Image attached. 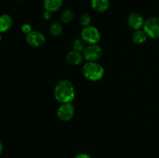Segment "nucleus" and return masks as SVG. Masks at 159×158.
Masks as SVG:
<instances>
[{"instance_id": "22", "label": "nucleus", "mask_w": 159, "mask_h": 158, "mask_svg": "<svg viewBox=\"0 0 159 158\" xmlns=\"http://www.w3.org/2000/svg\"><path fill=\"white\" fill-rule=\"evenodd\" d=\"M2 40V37H1V33H0V42H1Z\"/></svg>"}, {"instance_id": "23", "label": "nucleus", "mask_w": 159, "mask_h": 158, "mask_svg": "<svg viewBox=\"0 0 159 158\" xmlns=\"http://www.w3.org/2000/svg\"><path fill=\"white\" fill-rule=\"evenodd\" d=\"M16 1H23V0H16Z\"/></svg>"}, {"instance_id": "16", "label": "nucleus", "mask_w": 159, "mask_h": 158, "mask_svg": "<svg viewBox=\"0 0 159 158\" xmlns=\"http://www.w3.org/2000/svg\"><path fill=\"white\" fill-rule=\"evenodd\" d=\"M72 46L73 49L76 51H79V52H83L84 50L85 49L86 47V43L82 40V38L81 39H76L75 40L73 41L72 43Z\"/></svg>"}, {"instance_id": "11", "label": "nucleus", "mask_w": 159, "mask_h": 158, "mask_svg": "<svg viewBox=\"0 0 159 158\" xmlns=\"http://www.w3.org/2000/svg\"><path fill=\"white\" fill-rule=\"evenodd\" d=\"M92 8L97 12H104L110 7V0H91Z\"/></svg>"}, {"instance_id": "12", "label": "nucleus", "mask_w": 159, "mask_h": 158, "mask_svg": "<svg viewBox=\"0 0 159 158\" xmlns=\"http://www.w3.org/2000/svg\"><path fill=\"white\" fill-rule=\"evenodd\" d=\"M12 26V19L9 14L0 15V33H5L9 30Z\"/></svg>"}, {"instance_id": "2", "label": "nucleus", "mask_w": 159, "mask_h": 158, "mask_svg": "<svg viewBox=\"0 0 159 158\" xmlns=\"http://www.w3.org/2000/svg\"><path fill=\"white\" fill-rule=\"evenodd\" d=\"M84 77L92 81H97L103 77L105 71L100 64L96 61H87L82 67Z\"/></svg>"}, {"instance_id": "17", "label": "nucleus", "mask_w": 159, "mask_h": 158, "mask_svg": "<svg viewBox=\"0 0 159 158\" xmlns=\"http://www.w3.org/2000/svg\"><path fill=\"white\" fill-rule=\"evenodd\" d=\"M80 23H81V24L84 26V27L90 26V25H91V23H92L91 16H90V15L87 13L82 14V16H81V18H80Z\"/></svg>"}, {"instance_id": "1", "label": "nucleus", "mask_w": 159, "mask_h": 158, "mask_svg": "<svg viewBox=\"0 0 159 158\" xmlns=\"http://www.w3.org/2000/svg\"><path fill=\"white\" fill-rule=\"evenodd\" d=\"M54 97L61 104L72 102L75 97V90L73 84L66 79L59 81L54 88Z\"/></svg>"}, {"instance_id": "18", "label": "nucleus", "mask_w": 159, "mask_h": 158, "mask_svg": "<svg viewBox=\"0 0 159 158\" xmlns=\"http://www.w3.org/2000/svg\"><path fill=\"white\" fill-rule=\"evenodd\" d=\"M21 30L22 32L24 34L27 35L30 33L32 32V26L29 24V23H24V24L22 25L21 26Z\"/></svg>"}, {"instance_id": "5", "label": "nucleus", "mask_w": 159, "mask_h": 158, "mask_svg": "<svg viewBox=\"0 0 159 158\" xmlns=\"http://www.w3.org/2000/svg\"><path fill=\"white\" fill-rule=\"evenodd\" d=\"M82 54L84 59L87 61H96L102 57V48L98 45V43L88 45L83 50Z\"/></svg>"}, {"instance_id": "20", "label": "nucleus", "mask_w": 159, "mask_h": 158, "mask_svg": "<svg viewBox=\"0 0 159 158\" xmlns=\"http://www.w3.org/2000/svg\"><path fill=\"white\" fill-rule=\"evenodd\" d=\"M75 158H91L90 156H89L86 153H79Z\"/></svg>"}, {"instance_id": "6", "label": "nucleus", "mask_w": 159, "mask_h": 158, "mask_svg": "<svg viewBox=\"0 0 159 158\" xmlns=\"http://www.w3.org/2000/svg\"><path fill=\"white\" fill-rule=\"evenodd\" d=\"M74 114L75 107L71 102L61 104L57 108V117L61 121H69L70 119H72Z\"/></svg>"}, {"instance_id": "13", "label": "nucleus", "mask_w": 159, "mask_h": 158, "mask_svg": "<svg viewBox=\"0 0 159 158\" xmlns=\"http://www.w3.org/2000/svg\"><path fill=\"white\" fill-rule=\"evenodd\" d=\"M148 35L144 29H138V30H134L133 35H132V40L135 43L138 44H141L144 43L147 40Z\"/></svg>"}, {"instance_id": "9", "label": "nucleus", "mask_w": 159, "mask_h": 158, "mask_svg": "<svg viewBox=\"0 0 159 158\" xmlns=\"http://www.w3.org/2000/svg\"><path fill=\"white\" fill-rule=\"evenodd\" d=\"M66 60L68 64L73 65V66H76V65H79L80 64H82L85 59H84L83 54L82 53L73 50L68 53L66 56Z\"/></svg>"}, {"instance_id": "19", "label": "nucleus", "mask_w": 159, "mask_h": 158, "mask_svg": "<svg viewBox=\"0 0 159 158\" xmlns=\"http://www.w3.org/2000/svg\"><path fill=\"white\" fill-rule=\"evenodd\" d=\"M51 16H52V12H50V11H48V10H45L44 12H43V18L44 19V20H50V19L51 18Z\"/></svg>"}, {"instance_id": "4", "label": "nucleus", "mask_w": 159, "mask_h": 158, "mask_svg": "<svg viewBox=\"0 0 159 158\" xmlns=\"http://www.w3.org/2000/svg\"><path fill=\"white\" fill-rule=\"evenodd\" d=\"M143 29L148 37L159 39V17H152L145 20Z\"/></svg>"}, {"instance_id": "14", "label": "nucleus", "mask_w": 159, "mask_h": 158, "mask_svg": "<svg viewBox=\"0 0 159 158\" xmlns=\"http://www.w3.org/2000/svg\"><path fill=\"white\" fill-rule=\"evenodd\" d=\"M75 12L72 9H65L61 12L60 16V20L63 23H68L74 19Z\"/></svg>"}, {"instance_id": "21", "label": "nucleus", "mask_w": 159, "mask_h": 158, "mask_svg": "<svg viewBox=\"0 0 159 158\" xmlns=\"http://www.w3.org/2000/svg\"><path fill=\"white\" fill-rule=\"evenodd\" d=\"M2 150H3V146H2V143H1V141H0V155H1V153H2Z\"/></svg>"}, {"instance_id": "15", "label": "nucleus", "mask_w": 159, "mask_h": 158, "mask_svg": "<svg viewBox=\"0 0 159 158\" xmlns=\"http://www.w3.org/2000/svg\"><path fill=\"white\" fill-rule=\"evenodd\" d=\"M49 31L53 37H58L62 33V25L59 22H54L50 26Z\"/></svg>"}, {"instance_id": "3", "label": "nucleus", "mask_w": 159, "mask_h": 158, "mask_svg": "<svg viewBox=\"0 0 159 158\" xmlns=\"http://www.w3.org/2000/svg\"><path fill=\"white\" fill-rule=\"evenodd\" d=\"M82 39L86 43V44H97L100 40L101 35L99 29L93 26H85L81 32Z\"/></svg>"}, {"instance_id": "7", "label": "nucleus", "mask_w": 159, "mask_h": 158, "mask_svg": "<svg viewBox=\"0 0 159 158\" xmlns=\"http://www.w3.org/2000/svg\"><path fill=\"white\" fill-rule=\"evenodd\" d=\"M26 40L29 45L35 47L42 46L46 42L45 36L40 31H34L26 35Z\"/></svg>"}, {"instance_id": "8", "label": "nucleus", "mask_w": 159, "mask_h": 158, "mask_svg": "<svg viewBox=\"0 0 159 158\" xmlns=\"http://www.w3.org/2000/svg\"><path fill=\"white\" fill-rule=\"evenodd\" d=\"M127 23L131 29H134V30H138V29H142L144 28L145 20L141 14L138 13V12H133L128 16Z\"/></svg>"}, {"instance_id": "10", "label": "nucleus", "mask_w": 159, "mask_h": 158, "mask_svg": "<svg viewBox=\"0 0 159 158\" xmlns=\"http://www.w3.org/2000/svg\"><path fill=\"white\" fill-rule=\"evenodd\" d=\"M63 0H43V7L51 12H57L63 6Z\"/></svg>"}]
</instances>
